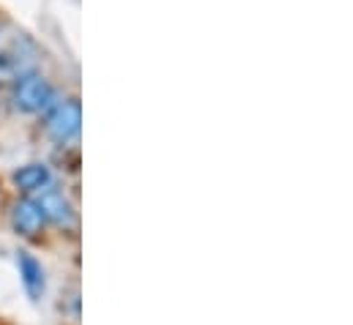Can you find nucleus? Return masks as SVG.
I'll list each match as a JSON object with an SVG mask.
<instances>
[{
  "instance_id": "1",
  "label": "nucleus",
  "mask_w": 353,
  "mask_h": 325,
  "mask_svg": "<svg viewBox=\"0 0 353 325\" xmlns=\"http://www.w3.org/2000/svg\"><path fill=\"white\" fill-rule=\"evenodd\" d=\"M11 101L19 112L25 115H39L47 112L55 104V87L50 85V80H44L41 74L33 72H22L14 80V90H11Z\"/></svg>"
},
{
  "instance_id": "2",
  "label": "nucleus",
  "mask_w": 353,
  "mask_h": 325,
  "mask_svg": "<svg viewBox=\"0 0 353 325\" xmlns=\"http://www.w3.org/2000/svg\"><path fill=\"white\" fill-rule=\"evenodd\" d=\"M80 126H83V107H80L77 98H66V101L50 107L44 132H47V137L55 140L58 145H69L72 140H77Z\"/></svg>"
},
{
  "instance_id": "3",
  "label": "nucleus",
  "mask_w": 353,
  "mask_h": 325,
  "mask_svg": "<svg viewBox=\"0 0 353 325\" xmlns=\"http://www.w3.org/2000/svg\"><path fill=\"white\" fill-rule=\"evenodd\" d=\"M47 219L41 213V208L36 205V200H17L11 208V227L17 235L22 238H36L44 230Z\"/></svg>"
},
{
  "instance_id": "4",
  "label": "nucleus",
  "mask_w": 353,
  "mask_h": 325,
  "mask_svg": "<svg viewBox=\"0 0 353 325\" xmlns=\"http://www.w3.org/2000/svg\"><path fill=\"white\" fill-rule=\"evenodd\" d=\"M36 205L41 208V213H44L47 222H52V224H58V227H72V224H74V211H72L69 200H66L58 189H52V186L41 189Z\"/></svg>"
},
{
  "instance_id": "5",
  "label": "nucleus",
  "mask_w": 353,
  "mask_h": 325,
  "mask_svg": "<svg viewBox=\"0 0 353 325\" xmlns=\"http://www.w3.org/2000/svg\"><path fill=\"white\" fill-rule=\"evenodd\" d=\"M17 265H19V276L25 284V293L30 301H39L47 290V279H44V268L41 262L30 254V251H17Z\"/></svg>"
},
{
  "instance_id": "6",
  "label": "nucleus",
  "mask_w": 353,
  "mask_h": 325,
  "mask_svg": "<svg viewBox=\"0 0 353 325\" xmlns=\"http://www.w3.org/2000/svg\"><path fill=\"white\" fill-rule=\"evenodd\" d=\"M11 180H14V186H17L22 194H39L41 189L52 186V172H50L47 164L33 162V164L19 167V169L11 175Z\"/></svg>"
},
{
  "instance_id": "7",
  "label": "nucleus",
  "mask_w": 353,
  "mask_h": 325,
  "mask_svg": "<svg viewBox=\"0 0 353 325\" xmlns=\"http://www.w3.org/2000/svg\"><path fill=\"white\" fill-rule=\"evenodd\" d=\"M19 77V66L8 52H0V87H6L8 82H14Z\"/></svg>"
}]
</instances>
